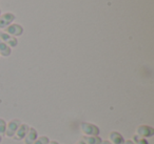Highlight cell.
<instances>
[{
    "mask_svg": "<svg viewBox=\"0 0 154 144\" xmlns=\"http://www.w3.org/2000/svg\"><path fill=\"white\" fill-rule=\"evenodd\" d=\"M80 129L85 136H98L99 131H100L97 125L89 122H82L80 124Z\"/></svg>",
    "mask_w": 154,
    "mask_h": 144,
    "instance_id": "6da1fadb",
    "label": "cell"
},
{
    "mask_svg": "<svg viewBox=\"0 0 154 144\" xmlns=\"http://www.w3.org/2000/svg\"><path fill=\"white\" fill-rule=\"evenodd\" d=\"M136 135L140 138H151L154 136V128L150 125H139L136 128Z\"/></svg>",
    "mask_w": 154,
    "mask_h": 144,
    "instance_id": "7a4b0ae2",
    "label": "cell"
},
{
    "mask_svg": "<svg viewBox=\"0 0 154 144\" xmlns=\"http://www.w3.org/2000/svg\"><path fill=\"white\" fill-rule=\"evenodd\" d=\"M20 124H21V122H20L19 119H13V120H11L7 124V128H5V135L7 136L8 138L14 137L16 134V130H17V128L19 127Z\"/></svg>",
    "mask_w": 154,
    "mask_h": 144,
    "instance_id": "3957f363",
    "label": "cell"
},
{
    "mask_svg": "<svg viewBox=\"0 0 154 144\" xmlns=\"http://www.w3.org/2000/svg\"><path fill=\"white\" fill-rule=\"evenodd\" d=\"M37 138H38V133H37V130L35 128H33V127H30L28 134H26L23 139L24 144H33L36 141Z\"/></svg>",
    "mask_w": 154,
    "mask_h": 144,
    "instance_id": "277c9868",
    "label": "cell"
},
{
    "mask_svg": "<svg viewBox=\"0 0 154 144\" xmlns=\"http://www.w3.org/2000/svg\"><path fill=\"white\" fill-rule=\"evenodd\" d=\"M29 128H30V126H29L28 124H24V123H21V124L19 125V127L17 128V130H16V140H22L24 139V137H26V135L28 134L29 131Z\"/></svg>",
    "mask_w": 154,
    "mask_h": 144,
    "instance_id": "5b68a950",
    "label": "cell"
},
{
    "mask_svg": "<svg viewBox=\"0 0 154 144\" xmlns=\"http://www.w3.org/2000/svg\"><path fill=\"white\" fill-rule=\"evenodd\" d=\"M109 139L112 144H124L125 143L124 137H122V134H119L118 131H112V133H110Z\"/></svg>",
    "mask_w": 154,
    "mask_h": 144,
    "instance_id": "8992f818",
    "label": "cell"
},
{
    "mask_svg": "<svg viewBox=\"0 0 154 144\" xmlns=\"http://www.w3.org/2000/svg\"><path fill=\"white\" fill-rule=\"evenodd\" d=\"M82 141L86 144H100L103 139L98 136H85L82 138Z\"/></svg>",
    "mask_w": 154,
    "mask_h": 144,
    "instance_id": "52a82bcc",
    "label": "cell"
},
{
    "mask_svg": "<svg viewBox=\"0 0 154 144\" xmlns=\"http://www.w3.org/2000/svg\"><path fill=\"white\" fill-rule=\"evenodd\" d=\"M7 32L10 33L11 35H14V36H19L22 33V28H21V26L14 24V26H11L10 28H7Z\"/></svg>",
    "mask_w": 154,
    "mask_h": 144,
    "instance_id": "ba28073f",
    "label": "cell"
},
{
    "mask_svg": "<svg viewBox=\"0 0 154 144\" xmlns=\"http://www.w3.org/2000/svg\"><path fill=\"white\" fill-rule=\"evenodd\" d=\"M1 38H2V40H5L8 44L11 45V46H16V45H17V40H16L15 38H12V37L8 36L7 34L1 35Z\"/></svg>",
    "mask_w": 154,
    "mask_h": 144,
    "instance_id": "9c48e42d",
    "label": "cell"
},
{
    "mask_svg": "<svg viewBox=\"0 0 154 144\" xmlns=\"http://www.w3.org/2000/svg\"><path fill=\"white\" fill-rule=\"evenodd\" d=\"M0 53L3 56H9L11 54V49H10L9 45L1 42V41H0Z\"/></svg>",
    "mask_w": 154,
    "mask_h": 144,
    "instance_id": "30bf717a",
    "label": "cell"
},
{
    "mask_svg": "<svg viewBox=\"0 0 154 144\" xmlns=\"http://www.w3.org/2000/svg\"><path fill=\"white\" fill-rule=\"evenodd\" d=\"M133 142H134L135 144H149V142L147 141V139H145V138H140L138 137L137 135H134L133 136Z\"/></svg>",
    "mask_w": 154,
    "mask_h": 144,
    "instance_id": "8fae6325",
    "label": "cell"
},
{
    "mask_svg": "<svg viewBox=\"0 0 154 144\" xmlns=\"http://www.w3.org/2000/svg\"><path fill=\"white\" fill-rule=\"evenodd\" d=\"M50 142L49 138L47 136H42V137H38L36 139V141L34 142L33 144H48Z\"/></svg>",
    "mask_w": 154,
    "mask_h": 144,
    "instance_id": "7c38bea8",
    "label": "cell"
},
{
    "mask_svg": "<svg viewBox=\"0 0 154 144\" xmlns=\"http://www.w3.org/2000/svg\"><path fill=\"white\" fill-rule=\"evenodd\" d=\"M5 128H7V122L5 121V119L0 118V136L1 137L5 134Z\"/></svg>",
    "mask_w": 154,
    "mask_h": 144,
    "instance_id": "4fadbf2b",
    "label": "cell"
},
{
    "mask_svg": "<svg viewBox=\"0 0 154 144\" xmlns=\"http://www.w3.org/2000/svg\"><path fill=\"white\" fill-rule=\"evenodd\" d=\"M124 144H135V143L132 141V140H127V141H125Z\"/></svg>",
    "mask_w": 154,
    "mask_h": 144,
    "instance_id": "5bb4252c",
    "label": "cell"
},
{
    "mask_svg": "<svg viewBox=\"0 0 154 144\" xmlns=\"http://www.w3.org/2000/svg\"><path fill=\"white\" fill-rule=\"evenodd\" d=\"M100 144H112V143L110 141H108V140H105V141H103Z\"/></svg>",
    "mask_w": 154,
    "mask_h": 144,
    "instance_id": "9a60e30c",
    "label": "cell"
},
{
    "mask_svg": "<svg viewBox=\"0 0 154 144\" xmlns=\"http://www.w3.org/2000/svg\"><path fill=\"white\" fill-rule=\"evenodd\" d=\"M48 144H59V143H58L57 141H51V142H49Z\"/></svg>",
    "mask_w": 154,
    "mask_h": 144,
    "instance_id": "2e32d148",
    "label": "cell"
},
{
    "mask_svg": "<svg viewBox=\"0 0 154 144\" xmlns=\"http://www.w3.org/2000/svg\"><path fill=\"white\" fill-rule=\"evenodd\" d=\"M75 144H86V143H85V142L82 141V140H80V141H78L77 143H75Z\"/></svg>",
    "mask_w": 154,
    "mask_h": 144,
    "instance_id": "e0dca14e",
    "label": "cell"
},
{
    "mask_svg": "<svg viewBox=\"0 0 154 144\" xmlns=\"http://www.w3.org/2000/svg\"><path fill=\"white\" fill-rule=\"evenodd\" d=\"M1 141H2V137L0 136V143H1Z\"/></svg>",
    "mask_w": 154,
    "mask_h": 144,
    "instance_id": "ac0fdd59",
    "label": "cell"
}]
</instances>
